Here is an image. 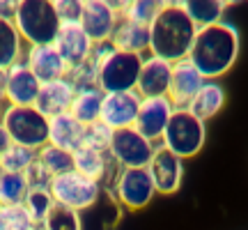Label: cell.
Returning <instances> with one entry per match:
<instances>
[{
	"instance_id": "39",
	"label": "cell",
	"mask_w": 248,
	"mask_h": 230,
	"mask_svg": "<svg viewBox=\"0 0 248 230\" xmlns=\"http://www.w3.org/2000/svg\"><path fill=\"white\" fill-rule=\"evenodd\" d=\"M9 145H12V141H9L7 131H5V127H2V124H0V157H2V152L7 150Z\"/></svg>"
},
{
	"instance_id": "34",
	"label": "cell",
	"mask_w": 248,
	"mask_h": 230,
	"mask_svg": "<svg viewBox=\"0 0 248 230\" xmlns=\"http://www.w3.org/2000/svg\"><path fill=\"white\" fill-rule=\"evenodd\" d=\"M161 9H163V5H161L159 0H133L131 7L126 9L122 16L131 18L136 23H142V26H150Z\"/></svg>"
},
{
	"instance_id": "36",
	"label": "cell",
	"mask_w": 248,
	"mask_h": 230,
	"mask_svg": "<svg viewBox=\"0 0 248 230\" xmlns=\"http://www.w3.org/2000/svg\"><path fill=\"white\" fill-rule=\"evenodd\" d=\"M26 177H28V182H30V186H46V189H48L51 180H53V177L46 173L44 166H42L37 159H35V164L26 170Z\"/></svg>"
},
{
	"instance_id": "23",
	"label": "cell",
	"mask_w": 248,
	"mask_h": 230,
	"mask_svg": "<svg viewBox=\"0 0 248 230\" xmlns=\"http://www.w3.org/2000/svg\"><path fill=\"white\" fill-rule=\"evenodd\" d=\"M225 106V88H223L218 81H204L202 88L198 90V95L193 97L188 111L200 117L202 122L212 120L221 113V108Z\"/></svg>"
},
{
	"instance_id": "15",
	"label": "cell",
	"mask_w": 248,
	"mask_h": 230,
	"mask_svg": "<svg viewBox=\"0 0 248 230\" xmlns=\"http://www.w3.org/2000/svg\"><path fill=\"white\" fill-rule=\"evenodd\" d=\"M117 21H120V14L113 12L104 0H85L83 16H80V28L88 33V37L94 44L110 42Z\"/></svg>"
},
{
	"instance_id": "37",
	"label": "cell",
	"mask_w": 248,
	"mask_h": 230,
	"mask_svg": "<svg viewBox=\"0 0 248 230\" xmlns=\"http://www.w3.org/2000/svg\"><path fill=\"white\" fill-rule=\"evenodd\" d=\"M21 0H0V18H14Z\"/></svg>"
},
{
	"instance_id": "25",
	"label": "cell",
	"mask_w": 248,
	"mask_h": 230,
	"mask_svg": "<svg viewBox=\"0 0 248 230\" xmlns=\"http://www.w3.org/2000/svg\"><path fill=\"white\" fill-rule=\"evenodd\" d=\"M101 106H104V92L99 88L78 90L76 97H74V104H71L69 113L74 115L80 124H92V122H99Z\"/></svg>"
},
{
	"instance_id": "22",
	"label": "cell",
	"mask_w": 248,
	"mask_h": 230,
	"mask_svg": "<svg viewBox=\"0 0 248 230\" xmlns=\"http://www.w3.org/2000/svg\"><path fill=\"white\" fill-rule=\"evenodd\" d=\"M110 44L120 51H131V53L142 55L145 51H150V26H142L131 18L120 16L115 33L110 37Z\"/></svg>"
},
{
	"instance_id": "35",
	"label": "cell",
	"mask_w": 248,
	"mask_h": 230,
	"mask_svg": "<svg viewBox=\"0 0 248 230\" xmlns=\"http://www.w3.org/2000/svg\"><path fill=\"white\" fill-rule=\"evenodd\" d=\"M53 7L58 18H60V23H80L85 0H55Z\"/></svg>"
},
{
	"instance_id": "19",
	"label": "cell",
	"mask_w": 248,
	"mask_h": 230,
	"mask_svg": "<svg viewBox=\"0 0 248 230\" xmlns=\"http://www.w3.org/2000/svg\"><path fill=\"white\" fill-rule=\"evenodd\" d=\"M74 97H76V88H74L71 81L64 76V79L42 83L35 106L39 108L46 117H53V115L69 113L71 104H74Z\"/></svg>"
},
{
	"instance_id": "44",
	"label": "cell",
	"mask_w": 248,
	"mask_h": 230,
	"mask_svg": "<svg viewBox=\"0 0 248 230\" xmlns=\"http://www.w3.org/2000/svg\"><path fill=\"white\" fill-rule=\"evenodd\" d=\"M0 117H2V106H0Z\"/></svg>"
},
{
	"instance_id": "6",
	"label": "cell",
	"mask_w": 248,
	"mask_h": 230,
	"mask_svg": "<svg viewBox=\"0 0 248 230\" xmlns=\"http://www.w3.org/2000/svg\"><path fill=\"white\" fill-rule=\"evenodd\" d=\"M142 58H145V55H140V53L113 49L104 60L99 62V69H97L99 90H101L104 95H108V92H129V90H136L138 76H140Z\"/></svg>"
},
{
	"instance_id": "38",
	"label": "cell",
	"mask_w": 248,
	"mask_h": 230,
	"mask_svg": "<svg viewBox=\"0 0 248 230\" xmlns=\"http://www.w3.org/2000/svg\"><path fill=\"white\" fill-rule=\"evenodd\" d=\"M104 2H106V5H108L110 9H113V12H117V14L122 16L124 12H126V9L131 7V2H133V0H104Z\"/></svg>"
},
{
	"instance_id": "4",
	"label": "cell",
	"mask_w": 248,
	"mask_h": 230,
	"mask_svg": "<svg viewBox=\"0 0 248 230\" xmlns=\"http://www.w3.org/2000/svg\"><path fill=\"white\" fill-rule=\"evenodd\" d=\"M207 127L188 108H175L166 131L161 136V148L177 154L179 159H193L204 148Z\"/></svg>"
},
{
	"instance_id": "26",
	"label": "cell",
	"mask_w": 248,
	"mask_h": 230,
	"mask_svg": "<svg viewBox=\"0 0 248 230\" xmlns=\"http://www.w3.org/2000/svg\"><path fill=\"white\" fill-rule=\"evenodd\" d=\"M182 9H184L188 18L193 21L198 28H207L214 26V23H221L225 9L218 0H184L182 2Z\"/></svg>"
},
{
	"instance_id": "13",
	"label": "cell",
	"mask_w": 248,
	"mask_h": 230,
	"mask_svg": "<svg viewBox=\"0 0 248 230\" xmlns=\"http://www.w3.org/2000/svg\"><path fill=\"white\" fill-rule=\"evenodd\" d=\"M7 85H5V101L12 106H35L37 95L42 83L35 74L30 71L26 62L21 60L12 65L7 71Z\"/></svg>"
},
{
	"instance_id": "14",
	"label": "cell",
	"mask_w": 248,
	"mask_h": 230,
	"mask_svg": "<svg viewBox=\"0 0 248 230\" xmlns=\"http://www.w3.org/2000/svg\"><path fill=\"white\" fill-rule=\"evenodd\" d=\"M53 46L55 51L62 55V60L67 62V67L74 69V67L83 65L90 58L92 49H94V42L80 28V23H62Z\"/></svg>"
},
{
	"instance_id": "30",
	"label": "cell",
	"mask_w": 248,
	"mask_h": 230,
	"mask_svg": "<svg viewBox=\"0 0 248 230\" xmlns=\"http://www.w3.org/2000/svg\"><path fill=\"white\" fill-rule=\"evenodd\" d=\"M37 159V150H30L26 145L12 143L0 157V166L5 173H26Z\"/></svg>"
},
{
	"instance_id": "10",
	"label": "cell",
	"mask_w": 248,
	"mask_h": 230,
	"mask_svg": "<svg viewBox=\"0 0 248 230\" xmlns=\"http://www.w3.org/2000/svg\"><path fill=\"white\" fill-rule=\"evenodd\" d=\"M147 170H150V177L154 182L156 194L161 196L177 194L182 182H184V159H179L177 154H172L170 150L161 148V145L154 152Z\"/></svg>"
},
{
	"instance_id": "47",
	"label": "cell",
	"mask_w": 248,
	"mask_h": 230,
	"mask_svg": "<svg viewBox=\"0 0 248 230\" xmlns=\"http://www.w3.org/2000/svg\"><path fill=\"white\" fill-rule=\"evenodd\" d=\"M246 2H248V0H246Z\"/></svg>"
},
{
	"instance_id": "2",
	"label": "cell",
	"mask_w": 248,
	"mask_h": 230,
	"mask_svg": "<svg viewBox=\"0 0 248 230\" xmlns=\"http://www.w3.org/2000/svg\"><path fill=\"white\" fill-rule=\"evenodd\" d=\"M198 26L182 7H163L150 23V55L175 65L191 53Z\"/></svg>"
},
{
	"instance_id": "12",
	"label": "cell",
	"mask_w": 248,
	"mask_h": 230,
	"mask_svg": "<svg viewBox=\"0 0 248 230\" xmlns=\"http://www.w3.org/2000/svg\"><path fill=\"white\" fill-rule=\"evenodd\" d=\"M175 113V106L168 97H150L140 101V111L136 117V129L150 138L152 143L161 141V136L168 127L170 117Z\"/></svg>"
},
{
	"instance_id": "21",
	"label": "cell",
	"mask_w": 248,
	"mask_h": 230,
	"mask_svg": "<svg viewBox=\"0 0 248 230\" xmlns=\"http://www.w3.org/2000/svg\"><path fill=\"white\" fill-rule=\"evenodd\" d=\"M83 136H85V124H80L71 113L48 117V143L62 150L76 152L83 145Z\"/></svg>"
},
{
	"instance_id": "45",
	"label": "cell",
	"mask_w": 248,
	"mask_h": 230,
	"mask_svg": "<svg viewBox=\"0 0 248 230\" xmlns=\"http://www.w3.org/2000/svg\"><path fill=\"white\" fill-rule=\"evenodd\" d=\"M0 175H2V166H0Z\"/></svg>"
},
{
	"instance_id": "27",
	"label": "cell",
	"mask_w": 248,
	"mask_h": 230,
	"mask_svg": "<svg viewBox=\"0 0 248 230\" xmlns=\"http://www.w3.org/2000/svg\"><path fill=\"white\" fill-rule=\"evenodd\" d=\"M37 161L44 166V170L51 177H58L62 173L74 170V152L62 150L53 143H46L44 148L37 150Z\"/></svg>"
},
{
	"instance_id": "42",
	"label": "cell",
	"mask_w": 248,
	"mask_h": 230,
	"mask_svg": "<svg viewBox=\"0 0 248 230\" xmlns=\"http://www.w3.org/2000/svg\"><path fill=\"white\" fill-rule=\"evenodd\" d=\"M223 5V9H228V7H234V5H239V2H244V0H218Z\"/></svg>"
},
{
	"instance_id": "17",
	"label": "cell",
	"mask_w": 248,
	"mask_h": 230,
	"mask_svg": "<svg viewBox=\"0 0 248 230\" xmlns=\"http://www.w3.org/2000/svg\"><path fill=\"white\" fill-rule=\"evenodd\" d=\"M170 76H172V65L170 62L161 60L156 55H147V58H142V67H140L136 92L142 99L168 97Z\"/></svg>"
},
{
	"instance_id": "9",
	"label": "cell",
	"mask_w": 248,
	"mask_h": 230,
	"mask_svg": "<svg viewBox=\"0 0 248 230\" xmlns=\"http://www.w3.org/2000/svg\"><path fill=\"white\" fill-rule=\"evenodd\" d=\"M113 191L120 205L131 212L145 210L156 196L147 168H120L113 180Z\"/></svg>"
},
{
	"instance_id": "18",
	"label": "cell",
	"mask_w": 248,
	"mask_h": 230,
	"mask_svg": "<svg viewBox=\"0 0 248 230\" xmlns=\"http://www.w3.org/2000/svg\"><path fill=\"white\" fill-rule=\"evenodd\" d=\"M23 62H26L30 71L35 74L39 83H48V81H58L67 76V62L62 60V55L55 51L53 44L46 46H28L26 55H23Z\"/></svg>"
},
{
	"instance_id": "41",
	"label": "cell",
	"mask_w": 248,
	"mask_h": 230,
	"mask_svg": "<svg viewBox=\"0 0 248 230\" xmlns=\"http://www.w3.org/2000/svg\"><path fill=\"white\" fill-rule=\"evenodd\" d=\"M159 2L163 5V7H182L184 0H159Z\"/></svg>"
},
{
	"instance_id": "31",
	"label": "cell",
	"mask_w": 248,
	"mask_h": 230,
	"mask_svg": "<svg viewBox=\"0 0 248 230\" xmlns=\"http://www.w3.org/2000/svg\"><path fill=\"white\" fill-rule=\"evenodd\" d=\"M42 228L44 230H83V219H80V212H76V210L53 205V210L44 219Z\"/></svg>"
},
{
	"instance_id": "20",
	"label": "cell",
	"mask_w": 248,
	"mask_h": 230,
	"mask_svg": "<svg viewBox=\"0 0 248 230\" xmlns=\"http://www.w3.org/2000/svg\"><path fill=\"white\" fill-rule=\"evenodd\" d=\"M113 168H120V166L110 159L108 152L92 150L88 145H80L78 150L74 152V170L90 177V180H94V182H99V184L113 175ZM115 175H113V180H115Z\"/></svg>"
},
{
	"instance_id": "3",
	"label": "cell",
	"mask_w": 248,
	"mask_h": 230,
	"mask_svg": "<svg viewBox=\"0 0 248 230\" xmlns=\"http://www.w3.org/2000/svg\"><path fill=\"white\" fill-rule=\"evenodd\" d=\"M12 21L26 46L55 44V37L62 26L51 0H21Z\"/></svg>"
},
{
	"instance_id": "5",
	"label": "cell",
	"mask_w": 248,
	"mask_h": 230,
	"mask_svg": "<svg viewBox=\"0 0 248 230\" xmlns=\"http://www.w3.org/2000/svg\"><path fill=\"white\" fill-rule=\"evenodd\" d=\"M0 124L5 127L9 141L39 150L48 143V117L37 106H7L2 108Z\"/></svg>"
},
{
	"instance_id": "1",
	"label": "cell",
	"mask_w": 248,
	"mask_h": 230,
	"mask_svg": "<svg viewBox=\"0 0 248 230\" xmlns=\"http://www.w3.org/2000/svg\"><path fill=\"white\" fill-rule=\"evenodd\" d=\"M241 51L239 33L232 23H214L207 28H198L188 60L202 74L204 81H218L237 65Z\"/></svg>"
},
{
	"instance_id": "11",
	"label": "cell",
	"mask_w": 248,
	"mask_h": 230,
	"mask_svg": "<svg viewBox=\"0 0 248 230\" xmlns=\"http://www.w3.org/2000/svg\"><path fill=\"white\" fill-rule=\"evenodd\" d=\"M142 97L136 90L129 92H108L104 95V106H101V122L110 127L113 131L117 129H126V127H136V117L140 111Z\"/></svg>"
},
{
	"instance_id": "8",
	"label": "cell",
	"mask_w": 248,
	"mask_h": 230,
	"mask_svg": "<svg viewBox=\"0 0 248 230\" xmlns=\"http://www.w3.org/2000/svg\"><path fill=\"white\" fill-rule=\"evenodd\" d=\"M156 152V143L145 138L136 127L113 131L108 154L120 168H147Z\"/></svg>"
},
{
	"instance_id": "29",
	"label": "cell",
	"mask_w": 248,
	"mask_h": 230,
	"mask_svg": "<svg viewBox=\"0 0 248 230\" xmlns=\"http://www.w3.org/2000/svg\"><path fill=\"white\" fill-rule=\"evenodd\" d=\"M23 205H26L28 214L32 216V221H35L37 226H42L44 219L48 216V212L53 210L55 200L46 186H30V191H28Z\"/></svg>"
},
{
	"instance_id": "43",
	"label": "cell",
	"mask_w": 248,
	"mask_h": 230,
	"mask_svg": "<svg viewBox=\"0 0 248 230\" xmlns=\"http://www.w3.org/2000/svg\"><path fill=\"white\" fill-rule=\"evenodd\" d=\"M32 230H44V228H42V226H35V228H32Z\"/></svg>"
},
{
	"instance_id": "28",
	"label": "cell",
	"mask_w": 248,
	"mask_h": 230,
	"mask_svg": "<svg viewBox=\"0 0 248 230\" xmlns=\"http://www.w3.org/2000/svg\"><path fill=\"white\" fill-rule=\"evenodd\" d=\"M30 191L26 173H5L0 175V205H21Z\"/></svg>"
},
{
	"instance_id": "33",
	"label": "cell",
	"mask_w": 248,
	"mask_h": 230,
	"mask_svg": "<svg viewBox=\"0 0 248 230\" xmlns=\"http://www.w3.org/2000/svg\"><path fill=\"white\" fill-rule=\"evenodd\" d=\"M110 138H113V129L106 127L101 122H92V124H85V136H83V145H88L92 150H99V152H108L110 148Z\"/></svg>"
},
{
	"instance_id": "40",
	"label": "cell",
	"mask_w": 248,
	"mask_h": 230,
	"mask_svg": "<svg viewBox=\"0 0 248 230\" xmlns=\"http://www.w3.org/2000/svg\"><path fill=\"white\" fill-rule=\"evenodd\" d=\"M5 85H7V74L0 71V104L5 101Z\"/></svg>"
},
{
	"instance_id": "7",
	"label": "cell",
	"mask_w": 248,
	"mask_h": 230,
	"mask_svg": "<svg viewBox=\"0 0 248 230\" xmlns=\"http://www.w3.org/2000/svg\"><path fill=\"white\" fill-rule=\"evenodd\" d=\"M48 191L53 196L55 205L69 207L76 212H85L92 205H97L99 196H101V184L76 170H69V173L53 177L48 184Z\"/></svg>"
},
{
	"instance_id": "32",
	"label": "cell",
	"mask_w": 248,
	"mask_h": 230,
	"mask_svg": "<svg viewBox=\"0 0 248 230\" xmlns=\"http://www.w3.org/2000/svg\"><path fill=\"white\" fill-rule=\"evenodd\" d=\"M37 223L28 214L26 205H0V230H32Z\"/></svg>"
},
{
	"instance_id": "24",
	"label": "cell",
	"mask_w": 248,
	"mask_h": 230,
	"mask_svg": "<svg viewBox=\"0 0 248 230\" xmlns=\"http://www.w3.org/2000/svg\"><path fill=\"white\" fill-rule=\"evenodd\" d=\"M26 42L18 35L12 18H0V71H7L12 65L23 60Z\"/></svg>"
},
{
	"instance_id": "46",
	"label": "cell",
	"mask_w": 248,
	"mask_h": 230,
	"mask_svg": "<svg viewBox=\"0 0 248 230\" xmlns=\"http://www.w3.org/2000/svg\"><path fill=\"white\" fill-rule=\"evenodd\" d=\"M51 2H55V0H51Z\"/></svg>"
},
{
	"instance_id": "16",
	"label": "cell",
	"mask_w": 248,
	"mask_h": 230,
	"mask_svg": "<svg viewBox=\"0 0 248 230\" xmlns=\"http://www.w3.org/2000/svg\"><path fill=\"white\" fill-rule=\"evenodd\" d=\"M202 74L195 69L191 60H179L172 65V76H170V88H168V99L172 101L175 108H188L193 97L198 95V90L202 88Z\"/></svg>"
}]
</instances>
